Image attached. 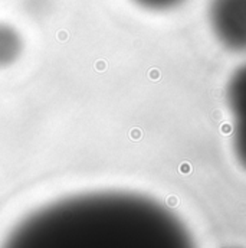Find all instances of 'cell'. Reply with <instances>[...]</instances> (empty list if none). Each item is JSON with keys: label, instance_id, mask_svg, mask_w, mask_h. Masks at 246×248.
I'll return each instance as SVG.
<instances>
[{"label": "cell", "instance_id": "6da1fadb", "mask_svg": "<svg viewBox=\"0 0 246 248\" xmlns=\"http://www.w3.org/2000/svg\"><path fill=\"white\" fill-rule=\"evenodd\" d=\"M2 248H196L187 228L154 199L128 192L76 195L25 218Z\"/></svg>", "mask_w": 246, "mask_h": 248}, {"label": "cell", "instance_id": "7a4b0ae2", "mask_svg": "<svg viewBox=\"0 0 246 248\" xmlns=\"http://www.w3.org/2000/svg\"><path fill=\"white\" fill-rule=\"evenodd\" d=\"M210 22L226 48L246 50V0H212Z\"/></svg>", "mask_w": 246, "mask_h": 248}, {"label": "cell", "instance_id": "3957f363", "mask_svg": "<svg viewBox=\"0 0 246 248\" xmlns=\"http://www.w3.org/2000/svg\"><path fill=\"white\" fill-rule=\"evenodd\" d=\"M227 102L233 115L236 157L246 169V65L233 74L227 85Z\"/></svg>", "mask_w": 246, "mask_h": 248}, {"label": "cell", "instance_id": "277c9868", "mask_svg": "<svg viewBox=\"0 0 246 248\" xmlns=\"http://www.w3.org/2000/svg\"><path fill=\"white\" fill-rule=\"evenodd\" d=\"M23 41L13 26L0 22V68L13 63L22 54Z\"/></svg>", "mask_w": 246, "mask_h": 248}, {"label": "cell", "instance_id": "5b68a950", "mask_svg": "<svg viewBox=\"0 0 246 248\" xmlns=\"http://www.w3.org/2000/svg\"><path fill=\"white\" fill-rule=\"evenodd\" d=\"M142 7L151 9V10H166V9L174 7L183 0H135Z\"/></svg>", "mask_w": 246, "mask_h": 248}]
</instances>
